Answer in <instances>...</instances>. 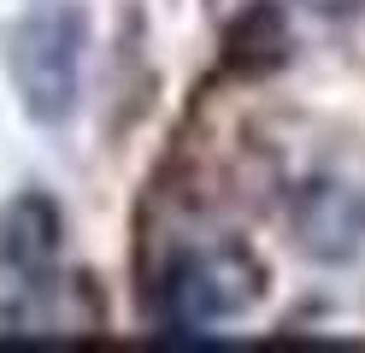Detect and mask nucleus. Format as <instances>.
Instances as JSON below:
<instances>
[{
    "instance_id": "f257e3e1",
    "label": "nucleus",
    "mask_w": 365,
    "mask_h": 353,
    "mask_svg": "<svg viewBox=\"0 0 365 353\" xmlns=\"http://www.w3.org/2000/svg\"><path fill=\"white\" fill-rule=\"evenodd\" d=\"M83 59H88V12L77 0H41L12 24L6 71L36 124H65L77 112Z\"/></svg>"
},
{
    "instance_id": "f03ea898",
    "label": "nucleus",
    "mask_w": 365,
    "mask_h": 353,
    "mask_svg": "<svg viewBox=\"0 0 365 353\" xmlns=\"http://www.w3.org/2000/svg\"><path fill=\"white\" fill-rule=\"evenodd\" d=\"M265 295V265L242 242H212L165 277V306L177 324H224L254 312Z\"/></svg>"
},
{
    "instance_id": "7ed1b4c3",
    "label": "nucleus",
    "mask_w": 365,
    "mask_h": 353,
    "mask_svg": "<svg viewBox=\"0 0 365 353\" xmlns=\"http://www.w3.org/2000/svg\"><path fill=\"white\" fill-rule=\"evenodd\" d=\"M289 235L318 265H348L365 253V188L348 177H312L289 200Z\"/></svg>"
},
{
    "instance_id": "20e7f679",
    "label": "nucleus",
    "mask_w": 365,
    "mask_h": 353,
    "mask_svg": "<svg viewBox=\"0 0 365 353\" xmlns=\"http://www.w3.org/2000/svg\"><path fill=\"white\" fill-rule=\"evenodd\" d=\"M59 247H65V224L48 195L30 188V195H12L0 206V265L18 282H48L59 265Z\"/></svg>"
},
{
    "instance_id": "39448f33",
    "label": "nucleus",
    "mask_w": 365,
    "mask_h": 353,
    "mask_svg": "<svg viewBox=\"0 0 365 353\" xmlns=\"http://www.w3.org/2000/svg\"><path fill=\"white\" fill-rule=\"evenodd\" d=\"M224 71L230 77H265V71H277L289 59V18L283 6H271V0H254L247 12L230 18V30H224Z\"/></svg>"
},
{
    "instance_id": "423d86ee",
    "label": "nucleus",
    "mask_w": 365,
    "mask_h": 353,
    "mask_svg": "<svg viewBox=\"0 0 365 353\" xmlns=\"http://www.w3.org/2000/svg\"><path fill=\"white\" fill-rule=\"evenodd\" d=\"M312 12H348V6H359V0H307Z\"/></svg>"
}]
</instances>
